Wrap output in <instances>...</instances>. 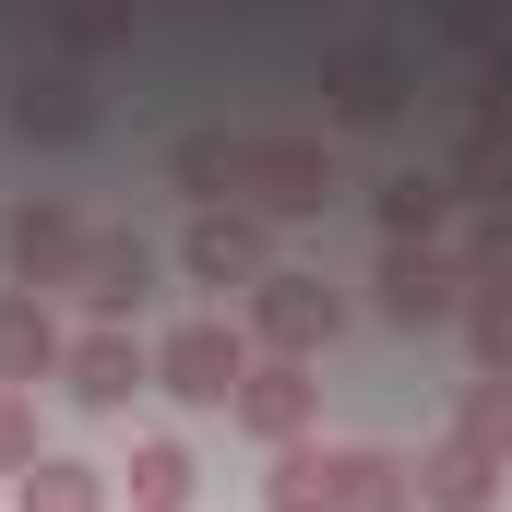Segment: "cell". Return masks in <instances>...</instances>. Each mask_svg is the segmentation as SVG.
I'll use <instances>...</instances> for the list:
<instances>
[{
  "label": "cell",
  "instance_id": "obj_1",
  "mask_svg": "<svg viewBox=\"0 0 512 512\" xmlns=\"http://www.w3.org/2000/svg\"><path fill=\"white\" fill-rule=\"evenodd\" d=\"M191 262H203V274L227 286V274H251V262H262V227H251V215H215V227L191 239Z\"/></svg>",
  "mask_w": 512,
  "mask_h": 512
},
{
  "label": "cell",
  "instance_id": "obj_2",
  "mask_svg": "<svg viewBox=\"0 0 512 512\" xmlns=\"http://www.w3.org/2000/svg\"><path fill=\"white\" fill-rule=\"evenodd\" d=\"M167 382H179V393H227V346H215V334H179Z\"/></svg>",
  "mask_w": 512,
  "mask_h": 512
},
{
  "label": "cell",
  "instance_id": "obj_3",
  "mask_svg": "<svg viewBox=\"0 0 512 512\" xmlns=\"http://www.w3.org/2000/svg\"><path fill=\"white\" fill-rule=\"evenodd\" d=\"M84 393L120 405V393H131V346H84Z\"/></svg>",
  "mask_w": 512,
  "mask_h": 512
},
{
  "label": "cell",
  "instance_id": "obj_4",
  "mask_svg": "<svg viewBox=\"0 0 512 512\" xmlns=\"http://www.w3.org/2000/svg\"><path fill=\"white\" fill-rule=\"evenodd\" d=\"M24 358H48V322L36 310H0V370H24Z\"/></svg>",
  "mask_w": 512,
  "mask_h": 512
},
{
  "label": "cell",
  "instance_id": "obj_5",
  "mask_svg": "<svg viewBox=\"0 0 512 512\" xmlns=\"http://www.w3.org/2000/svg\"><path fill=\"white\" fill-rule=\"evenodd\" d=\"M382 215H393V227H429V215H441V191H429V179H393Z\"/></svg>",
  "mask_w": 512,
  "mask_h": 512
}]
</instances>
